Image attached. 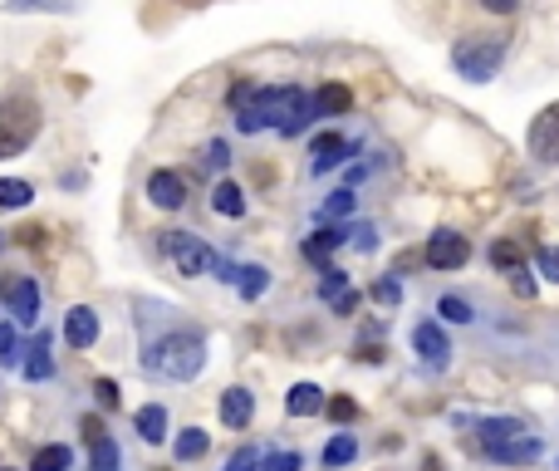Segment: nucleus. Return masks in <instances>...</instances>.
<instances>
[{"instance_id":"nucleus-1","label":"nucleus","mask_w":559,"mask_h":471,"mask_svg":"<svg viewBox=\"0 0 559 471\" xmlns=\"http://www.w3.org/2000/svg\"><path fill=\"white\" fill-rule=\"evenodd\" d=\"M251 108L261 114L265 128H275L280 138H295V133H305V128L314 123V104H309V94H305V89H295V84L255 89Z\"/></svg>"},{"instance_id":"nucleus-2","label":"nucleus","mask_w":559,"mask_h":471,"mask_svg":"<svg viewBox=\"0 0 559 471\" xmlns=\"http://www.w3.org/2000/svg\"><path fill=\"white\" fill-rule=\"evenodd\" d=\"M147 368H153L157 378H173V384H187V378H197L206 368V344H202V334H167V339H157L153 349H147V358H143Z\"/></svg>"},{"instance_id":"nucleus-3","label":"nucleus","mask_w":559,"mask_h":471,"mask_svg":"<svg viewBox=\"0 0 559 471\" xmlns=\"http://www.w3.org/2000/svg\"><path fill=\"white\" fill-rule=\"evenodd\" d=\"M506 45H511V35H466V39H456L452 45V69L462 79H472V84H486V79L501 69Z\"/></svg>"},{"instance_id":"nucleus-4","label":"nucleus","mask_w":559,"mask_h":471,"mask_svg":"<svg viewBox=\"0 0 559 471\" xmlns=\"http://www.w3.org/2000/svg\"><path fill=\"white\" fill-rule=\"evenodd\" d=\"M39 133V104L35 98H5L0 104V157H20Z\"/></svg>"},{"instance_id":"nucleus-5","label":"nucleus","mask_w":559,"mask_h":471,"mask_svg":"<svg viewBox=\"0 0 559 471\" xmlns=\"http://www.w3.org/2000/svg\"><path fill=\"white\" fill-rule=\"evenodd\" d=\"M163 250H167V260L177 266V275H187V280H202L206 270L216 266V250L206 246L202 236H192V232H167Z\"/></svg>"},{"instance_id":"nucleus-6","label":"nucleus","mask_w":559,"mask_h":471,"mask_svg":"<svg viewBox=\"0 0 559 471\" xmlns=\"http://www.w3.org/2000/svg\"><path fill=\"white\" fill-rule=\"evenodd\" d=\"M531 157L535 163H559V104L540 108V118L531 123Z\"/></svg>"},{"instance_id":"nucleus-7","label":"nucleus","mask_w":559,"mask_h":471,"mask_svg":"<svg viewBox=\"0 0 559 471\" xmlns=\"http://www.w3.org/2000/svg\"><path fill=\"white\" fill-rule=\"evenodd\" d=\"M0 299L10 305V315H15L20 325H35V319H39V290H35V280L10 275L5 285H0Z\"/></svg>"},{"instance_id":"nucleus-8","label":"nucleus","mask_w":559,"mask_h":471,"mask_svg":"<svg viewBox=\"0 0 559 471\" xmlns=\"http://www.w3.org/2000/svg\"><path fill=\"white\" fill-rule=\"evenodd\" d=\"M466 256H472V246H466V236H456V232H437L427 240V266L432 270H462Z\"/></svg>"},{"instance_id":"nucleus-9","label":"nucleus","mask_w":559,"mask_h":471,"mask_svg":"<svg viewBox=\"0 0 559 471\" xmlns=\"http://www.w3.org/2000/svg\"><path fill=\"white\" fill-rule=\"evenodd\" d=\"M147 202L163 207V212H177V207L187 202V177H177L173 167H157V173L147 177Z\"/></svg>"},{"instance_id":"nucleus-10","label":"nucleus","mask_w":559,"mask_h":471,"mask_svg":"<svg viewBox=\"0 0 559 471\" xmlns=\"http://www.w3.org/2000/svg\"><path fill=\"white\" fill-rule=\"evenodd\" d=\"M319 299H324V305H334L338 315H354V305H358L354 285H348V275H344L338 266H324V270H319Z\"/></svg>"},{"instance_id":"nucleus-11","label":"nucleus","mask_w":559,"mask_h":471,"mask_svg":"<svg viewBox=\"0 0 559 471\" xmlns=\"http://www.w3.org/2000/svg\"><path fill=\"white\" fill-rule=\"evenodd\" d=\"M64 339L74 349H94L98 344V315H94V309H88V305L69 309V315H64Z\"/></svg>"},{"instance_id":"nucleus-12","label":"nucleus","mask_w":559,"mask_h":471,"mask_svg":"<svg viewBox=\"0 0 559 471\" xmlns=\"http://www.w3.org/2000/svg\"><path fill=\"white\" fill-rule=\"evenodd\" d=\"M413 349L423 354L427 368H442L447 354H452V344H447V334H442L437 325H417V329H413Z\"/></svg>"},{"instance_id":"nucleus-13","label":"nucleus","mask_w":559,"mask_h":471,"mask_svg":"<svg viewBox=\"0 0 559 471\" xmlns=\"http://www.w3.org/2000/svg\"><path fill=\"white\" fill-rule=\"evenodd\" d=\"M491 452V462H501V467H531L535 457H540V437H511V443H501V447H486Z\"/></svg>"},{"instance_id":"nucleus-14","label":"nucleus","mask_w":559,"mask_h":471,"mask_svg":"<svg viewBox=\"0 0 559 471\" xmlns=\"http://www.w3.org/2000/svg\"><path fill=\"white\" fill-rule=\"evenodd\" d=\"M255 417V393L251 388H226L222 393V423L226 427H246Z\"/></svg>"},{"instance_id":"nucleus-15","label":"nucleus","mask_w":559,"mask_h":471,"mask_svg":"<svg viewBox=\"0 0 559 471\" xmlns=\"http://www.w3.org/2000/svg\"><path fill=\"white\" fill-rule=\"evenodd\" d=\"M338 246H348V232H344V226H319V232L305 240V260H314V266H324V260L334 256Z\"/></svg>"},{"instance_id":"nucleus-16","label":"nucleus","mask_w":559,"mask_h":471,"mask_svg":"<svg viewBox=\"0 0 559 471\" xmlns=\"http://www.w3.org/2000/svg\"><path fill=\"white\" fill-rule=\"evenodd\" d=\"M285 408H289V417H314V413H324V388L319 384H295L285 393Z\"/></svg>"},{"instance_id":"nucleus-17","label":"nucleus","mask_w":559,"mask_h":471,"mask_svg":"<svg viewBox=\"0 0 559 471\" xmlns=\"http://www.w3.org/2000/svg\"><path fill=\"white\" fill-rule=\"evenodd\" d=\"M344 153H354V148H348L338 133H319L314 138V173H329V167H338V163H344Z\"/></svg>"},{"instance_id":"nucleus-18","label":"nucleus","mask_w":559,"mask_h":471,"mask_svg":"<svg viewBox=\"0 0 559 471\" xmlns=\"http://www.w3.org/2000/svg\"><path fill=\"white\" fill-rule=\"evenodd\" d=\"M309 104H314V118H334V114H344V108L354 104V94H348L344 84H324Z\"/></svg>"},{"instance_id":"nucleus-19","label":"nucleus","mask_w":559,"mask_h":471,"mask_svg":"<svg viewBox=\"0 0 559 471\" xmlns=\"http://www.w3.org/2000/svg\"><path fill=\"white\" fill-rule=\"evenodd\" d=\"M511 437H525L521 417H486L481 423V443L486 447H501V443H511Z\"/></svg>"},{"instance_id":"nucleus-20","label":"nucleus","mask_w":559,"mask_h":471,"mask_svg":"<svg viewBox=\"0 0 559 471\" xmlns=\"http://www.w3.org/2000/svg\"><path fill=\"white\" fill-rule=\"evenodd\" d=\"M212 212H222V216H246V192L236 182H216V192H212Z\"/></svg>"},{"instance_id":"nucleus-21","label":"nucleus","mask_w":559,"mask_h":471,"mask_svg":"<svg viewBox=\"0 0 559 471\" xmlns=\"http://www.w3.org/2000/svg\"><path fill=\"white\" fill-rule=\"evenodd\" d=\"M236 290H241V299H261L265 290H271V270L265 266H241L236 270Z\"/></svg>"},{"instance_id":"nucleus-22","label":"nucleus","mask_w":559,"mask_h":471,"mask_svg":"<svg viewBox=\"0 0 559 471\" xmlns=\"http://www.w3.org/2000/svg\"><path fill=\"white\" fill-rule=\"evenodd\" d=\"M138 437H143V443H163L167 437V413L157 403L138 408Z\"/></svg>"},{"instance_id":"nucleus-23","label":"nucleus","mask_w":559,"mask_h":471,"mask_svg":"<svg viewBox=\"0 0 559 471\" xmlns=\"http://www.w3.org/2000/svg\"><path fill=\"white\" fill-rule=\"evenodd\" d=\"M206 447H212V437L202 427H187V433H177V462H197V457H206Z\"/></svg>"},{"instance_id":"nucleus-24","label":"nucleus","mask_w":559,"mask_h":471,"mask_svg":"<svg viewBox=\"0 0 559 471\" xmlns=\"http://www.w3.org/2000/svg\"><path fill=\"white\" fill-rule=\"evenodd\" d=\"M354 457H358V443H354L348 433H338V437H329V443H324V467H329V471H334V467H348Z\"/></svg>"},{"instance_id":"nucleus-25","label":"nucleus","mask_w":559,"mask_h":471,"mask_svg":"<svg viewBox=\"0 0 559 471\" xmlns=\"http://www.w3.org/2000/svg\"><path fill=\"white\" fill-rule=\"evenodd\" d=\"M491 266H496V270H511V275H515V270L525 266L521 240H496V246H491Z\"/></svg>"},{"instance_id":"nucleus-26","label":"nucleus","mask_w":559,"mask_h":471,"mask_svg":"<svg viewBox=\"0 0 559 471\" xmlns=\"http://www.w3.org/2000/svg\"><path fill=\"white\" fill-rule=\"evenodd\" d=\"M69 462H74V452L55 443V447H39L35 462H29V471H69Z\"/></svg>"},{"instance_id":"nucleus-27","label":"nucleus","mask_w":559,"mask_h":471,"mask_svg":"<svg viewBox=\"0 0 559 471\" xmlns=\"http://www.w3.org/2000/svg\"><path fill=\"white\" fill-rule=\"evenodd\" d=\"M49 374H55V358H49V339L39 334V344L25 358V378H49Z\"/></svg>"},{"instance_id":"nucleus-28","label":"nucleus","mask_w":559,"mask_h":471,"mask_svg":"<svg viewBox=\"0 0 559 471\" xmlns=\"http://www.w3.org/2000/svg\"><path fill=\"white\" fill-rule=\"evenodd\" d=\"M88 471H118V447L108 443V437L88 443Z\"/></svg>"},{"instance_id":"nucleus-29","label":"nucleus","mask_w":559,"mask_h":471,"mask_svg":"<svg viewBox=\"0 0 559 471\" xmlns=\"http://www.w3.org/2000/svg\"><path fill=\"white\" fill-rule=\"evenodd\" d=\"M29 197H35V187L20 182V177H5V182H0V207H10V212H15V207H29Z\"/></svg>"},{"instance_id":"nucleus-30","label":"nucleus","mask_w":559,"mask_h":471,"mask_svg":"<svg viewBox=\"0 0 559 471\" xmlns=\"http://www.w3.org/2000/svg\"><path fill=\"white\" fill-rule=\"evenodd\" d=\"M202 167H206V173H226V167H231V148H226L222 138H216V143H206L202 148Z\"/></svg>"},{"instance_id":"nucleus-31","label":"nucleus","mask_w":559,"mask_h":471,"mask_svg":"<svg viewBox=\"0 0 559 471\" xmlns=\"http://www.w3.org/2000/svg\"><path fill=\"white\" fill-rule=\"evenodd\" d=\"M437 315L442 319H452V325H472V305H466V299H456V295H442V305H437Z\"/></svg>"},{"instance_id":"nucleus-32","label":"nucleus","mask_w":559,"mask_h":471,"mask_svg":"<svg viewBox=\"0 0 559 471\" xmlns=\"http://www.w3.org/2000/svg\"><path fill=\"white\" fill-rule=\"evenodd\" d=\"M348 212H354V192H348V187H344V192H334L324 207H319V216H324V222H338V216H348Z\"/></svg>"},{"instance_id":"nucleus-33","label":"nucleus","mask_w":559,"mask_h":471,"mask_svg":"<svg viewBox=\"0 0 559 471\" xmlns=\"http://www.w3.org/2000/svg\"><path fill=\"white\" fill-rule=\"evenodd\" d=\"M324 413L334 417V423H354L358 403H354V398H344V393H334V398H324Z\"/></svg>"},{"instance_id":"nucleus-34","label":"nucleus","mask_w":559,"mask_h":471,"mask_svg":"<svg viewBox=\"0 0 559 471\" xmlns=\"http://www.w3.org/2000/svg\"><path fill=\"white\" fill-rule=\"evenodd\" d=\"M226 471H261V452H255V447H241V452L226 462Z\"/></svg>"},{"instance_id":"nucleus-35","label":"nucleus","mask_w":559,"mask_h":471,"mask_svg":"<svg viewBox=\"0 0 559 471\" xmlns=\"http://www.w3.org/2000/svg\"><path fill=\"white\" fill-rule=\"evenodd\" d=\"M261 471H299V452H275V457H261Z\"/></svg>"},{"instance_id":"nucleus-36","label":"nucleus","mask_w":559,"mask_h":471,"mask_svg":"<svg viewBox=\"0 0 559 471\" xmlns=\"http://www.w3.org/2000/svg\"><path fill=\"white\" fill-rule=\"evenodd\" d=\"M0 364H20V354H15V325H0Z\"/></svg>"},{"instance_id":"nucleus-37","label":"nucleus","mask_w":559,"mask_h":471,"mask_svg":"<svg viewBox=\"0 0 559 471\" xmlns=\"http://www.w3.org/2000/svg\"><path fill=\"white\" fill-rule=\"evenodd\" d=\"M10 10H74V0H10Z\"/></svg>"},{"instance_id":"nucleus-38","label":"nucleus","mask_w":559,"mask_h":471,"mask_svg":"<svg viewBox=\"0 0 559 471\" xmlns=\"http://www.w3.org/2000/svg\"><path fill=\"white\" fill-rule=\"evenodd\" d=\"M94 398H98V408H118V384H114V378H98Z\"/></svg>"},{"instance_id":"nucleus-39","label":"nucleus","mask_w":559,"mask_h":471,"mask_svg":"<svg viewBox=\"0 0 559 471\" xmlns=\"http://www.w3.org/2000/svg\"><path fill=\"white\" fill-rule=\"evenodd\" d=\"M348 246H358V250H378V232H373V226H354V232H348Z\"/></svg>"},{"instance_id":"nucleus-40","label":"nucleus","mask_w":559,"mask_h":471,"mask_svg":"<svg viewBox=\"0 0 559 471\" xmlns=\"http://www.w3.org/2000/svg\"><path fill=\"white\" fill-rule=\"evenodd\" d=\"M373 299H378V305H397V280H378Z\"/></svg>"},{"instance_id":"nucleus-41","label":"nucleus","mask_w":559,"mask_h":471,"mask_svg":"<svg viewBox=\"0 0 559 471\" xmlns=\"http://www.w3.org/2000/svg\"><path fill=\"white\" fill-rule=\"evenodd\" d=\"M540 275L559 280V250H540Z\"/></svg>"},{"instance_id":"nucleus-42","label":"nucleus","mask_w":559,"mask_h":471,"mask_svg":"<svg viewBox=\"0 0 559 471\" xmlns=\"http://www.w3.org/2000/svg\"><path fill=\"white\" fill-rule=\"evenodd\" d=\"M481 5H486V10H491V15H511V10H515V5H521V0H481Z\"/></svg>"},{"instance_id":"nucleus-43","label":"nucleus","mask_w":559,"mask_h":471,"mask_svg":"<svg viewBox=\"0 0 559 471\" xmlns=\"http://www.w3.org/2000/svg\"><path fill=\"white\" fill-rule=\"evenodd\" d=\"M515 295H535V280L525 270H515Z\"/></svg>"},{"instance_id":"nucleus-44","label":"nucleus","mask_w":559,"mask_h":471,"mask_svg":"<svg viewBox=\"0 0 559 471\" xmlns=\"http://www.w3.org/2000/svg\"><path fill=\"white\" fill-rule=\"evenodd\" d=\"M427 471H442V462H437V457H427V462H423Z\"/></svg>"}]
</instances>
